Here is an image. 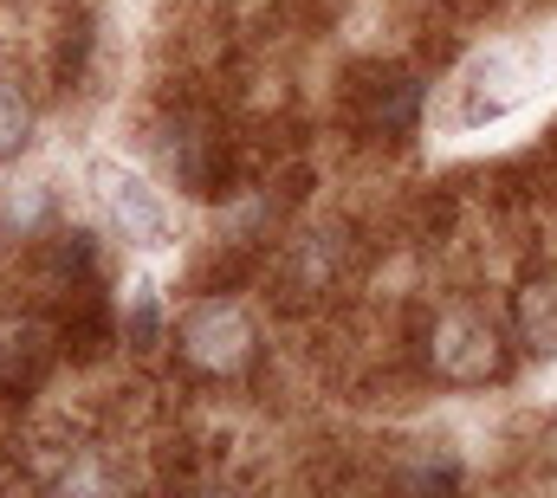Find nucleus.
I'll use <instances>...</instances> for the list:
<instances>
[{
  "mask_svg": "<svg viewBox=\"0 0 557 498\" xmlns=\"http://www.w3.org/2000/svg\"><path fill=\"white\" fill-rule=\"evenodd\" d=\"M156 331H162V298H156V285H149V278H137L131 311H124V337H131L137 350H156Z\"/></svg>",
  "mask_w": 557,
  "mask_h": 498,
  "instance_id": "7",
  "label": "nucleus"
},
{
  "mask_svg": "<svg viewBox=\"0 0 557 498\" xmlns=\"http://www.w3.org/2000/svg\"><path fill=\"white\" fill-rule=\"evenodd\" d=\"M91 182H98V201H104L111 227H117L131 247H169V208H162V195H156L143 175L117 169V162H98Z\"/></svg>",
  "mask_w": 557,
  "mask_h": 498,
  "instance_id": "2",
  "label": "nucleus"
},
{
  "mask_svg": "<svg viewBox=\"0 0 557 498\" xmlns=\"http://www.w3.org/2000/svg\"><path fill=\"white\" fill-rule=\"evenodd\" d=\"M247 350H253V331L234 304H201L182 318V357L195 370H240Z\"/></svg>",
  "mask_w": 557,
  "mask_h": 498,
  "instance_id": "4",
  "label": "nucleus"
},
{
  "mask_svg": "<svg viewBox=\"0 0 557 498\" xmlns=\"http://www.w3.org/2000/svg\"><path fill=\"white\" fill-rule=\"evenodd\" d=\"M519 331L532 357H557V278H532L519 291Z\"/></svg>",
  "mask_w": 557,
  "mask_h": 498,
  "instance_id": "5",
  "label": "nucleus"
},
{
  "mask_svg": "<svg viewBox=\"0 0 557 498\" xmlns=\"http://www.w3.org/2000/svg\"><path fill=\"white\" fill-rule=\"evenodd\" d=\"M26 129H33V111L20 104V91H7V85H0V162L26 149Z\"/></svg>",
  "mask_w": 557,
  "mask_h": 498,
  "instance_id": "8",
  "label": "nucleus"
},
{
  "mask_svg": "<svg viewBox=\"0 0 557 498\" xmlns=\"http://www.w3.org/2000/svg\"><path fill=\"white\" fill-rule=\"evenodd\" d=\"M46 370V344H39V331L33 324H7L0 331V382H33V375Z\"/></svg>",
  "mask_w": 557,
  "mask_h": 498,
  "instance_id": "6",
  "label": "nucleus"
},
{
  "mask_svg": "<svg viewBox=\"0 0 557 498\" xmlns=\"http://www.w3.org/2000/svg\"><path fill=\"white\" fill-rule=\"evenodd\" d=\"M428 363L441 382H486L499 375V331L480 311H447L428 337Z\"/></svg>",
  "mask_w": 557,
  "mask_h": 498,
  "instance_id": "1",
  "label": "nucleus"
},
{
  "mask_svg": "<svg viewBox=\"0 0 557 498\" xmlns=\"http://www.w3.org/2000/svg\"><path fill=\"white\" fill-rule=\"evenodd\" d=\"M532 98V72L506 52H486L467 65V85H460V124H499L512 117L519 104Z\"/></svg>",
  "mask_w": 557,
  "mask_h": 498,
  "instance_id": "3",
  "label": "nucleus"
}]
</instances>
